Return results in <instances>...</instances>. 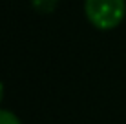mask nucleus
<instances>
[{"instance_id":"nucleus-3","label":"nucleus","mask_w":126,"mask_h":124,"mask_svg":"<svg viewBox=\"0 0 126 124\" xmlns=\"http://www.w3.org/2000/svg\"><path fill=\"white\" fill-rule=\"evenodd\" d=\"M0 124H22V122H20V119L13 111L0 110Z\"/></svg>"},{"instance_id":"nucleus-2","label":"nucleus","mask_w":126,"mask_h":124,"mask_svg":"<svg viewBox=\"0 0 126 124\" xmlns=\"http://www.w3.org/2000/svg\"><path fill=\"white\" fill-rule=\"evenodd\" d=\"M31 6L38 13H51L59 6V0H31Z\"/></svg>"},{"instance_id":"nucleus-1","label":"nucleus","mask_w":126,"mask_h":124,"mask_svg":"<svg viewBox=\"0 0 126 124\" xmlns=\"http://www.w3.org/2000/svg\"><path fill=\"white\" fill-rule=\"evenodd\" d=\"M84 13L92 26L108 31L124 20L126 0H84Z\"/></svg>"},{"instance_id":"nucleus-4","label":"nucleus","mask_w":126,"mask_h":124,"mask_svg":"<svg viewBox=\"0 0 126 124\" xmlns=\"http://www.w3.org/2000/svg\"><path fill=\"white\" fill-rule=\"evenodd\" d=\"M2 100H4V84L0 82V104H2Z\"/></svg>"}]
</instances>
